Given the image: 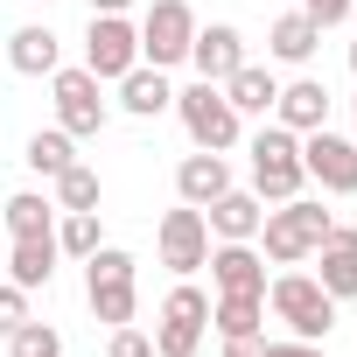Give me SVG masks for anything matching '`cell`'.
I'll return each instance as SVG.
<instances>
[{
  "mask_svg": "<svg viewBox=\"0 0 357 357\" xmlns=\"http://www.w3.org/2000/svg\"><path fill=\"white\" fill-rule=\"evenodd\" d=\"M273 119H280L287 133H315V126H329V84H322V77H294V84H280Z\"/></svg>",
  "mask_w": 357,
  "mask_h": 357,
  "instance_id": "15",
  "label": "cell"
},
{
  "mask_svg": "<svg viewBox=\"0 0 357 357\" xmlns=\"http://www.w3.org/2000/svg\"><path fill=\"white\" fill-rule=\"evenodd\" d=\"M190 63H197V77H204V84H225V77L245 63V36H238L231 22H211V29H197Z\"/></svg>",
  "mask_w": 357,
  "mask_h": 357,
  "instance_id": "14",
  "label": "cell"
},
{
  "mask_svg": "<svg viewBox=\"0 0 357 357\" xmlns=\"http://www.w3.org/2000/svg\"><path fill=\"white\" fill-rule=\"evenodd\" d=\"M50 91H56V126H63L70 140H91V133H105V119H112V98H105V84H98L84 63H56V70H50Z\"/></svg>",
  "mask_w": 357,
  "mask_h": 357,
  "instance_id": "6",
  "label": "cell"
},
{
  "mask_svg": "<svg viewBox=\"0 0 357 357\" xmlns=\"http://www.w3.org/2000/svg\"><path fill=\"white\" fill-rule=\"evenodd\" d=\"M0 218H8V238H43V231H56V197L15 190L8 204H0Z\"/></svg>",
  "mask_w": 357,
  "mask_h": 357,
  "instance_id": "23",
  "label": "cell"
},
{
  "mask_svg": "<svg viewBox=\"0 0 357 357\" xmlns=\"http://www.w3.org/2000/svg\"><path fill=\"white\" fill-rule=\"evenodd\" d=\"M175 112H183V133L204 147V154H231L238 147V133H245V119H238V105L225 98V84H190V91H175Z\"/></svg>",
  "mask_w": 357,
  "mask_h": 357,
  "instance_id": "5",
  "label": "cell"
},
{
  "mask_svg": "<svg viewBox=\"0 0 357 357\" xmlns=\"http://www.w3.org/2000/svg\"><path fill=\"white\" fill-rule=\"evenodd\" d=\"M190 43H197V8L190 0H154L140 15V63L175 70V63H190Z\"/></svg>",
  "mask_w": 357,
  "mask_h": 357,
  "instance_id": "8",
  "label": "cell"
},
{
  "mask_svg": "<svg viewBox=\"0 0 357 357\" xmlns=\"http://www.w3.org/2000/svg\"><path fill=\"white\" fill-rule=\"evenodd\" d=\"M56 211H98V168L70 161V168L56 175Z\"/></svg>",
  "mask_w": 357,
  "mask_h": 357,
  "instance_id": "27",
  "label": "cell"
},
{
  "mask_svg": "<svg viewBox=\"0 0 357 357\" xmlns=\"http://www.w3.org/2000/svg\"><path fill=\"white\" fill-rule=\"evenodd\" d=\"M204 266H211V287L218 294H266V252L252 238H218Z\"/></svg>",
  "mask_w": 357,
  "mask_h": 357,
  "instance_id": "12",
  "label": "cell"
},
{
  "mask_svg": "<svg viewBox=\"0 0 357 357\" xmlns=\"http://www.w3.org/2000/svg\"><path fill=\"white\" fill-rule=\"evenodd\" d=\"M133 63H140V22H126V15H91V29H84V70H91L98 84H119Z\"/></svg>",
  "mask_w": 357,
  "mask_h": 357,
  "instance_id": "9",
  "label": "cell"
},
{
  "mask_svg": "<svg viewBox=\"0 0 357 357\" xmlns=\"http://www.w3.org/2000/svg\"><path fill=\"white\" fill-rule=\"evenodd\" d=\"M8 357H63V329H50V322H22L15 336H8Z\"/></svg>",
  "mask_w": 357,
  "mask_h": 357,
  "instance_id": "28",
  "label": "cell"
},
{
  "mask_svg": "<svg viewBox=\"0 0 357 357\" xmlns=\"http://www.w3.org/2000/svg\"><path fill=\"white\" fill-rule=\"evenodd\" d=\"M266 308H273V322L287 329V336H301V343H329V329H336V294L315 280V273H301V266H287V273H273L266 280Z\"/></svg>",
  "mask_w": 357,
  "mask_h": 357,
  "instance_id": "1",
  "label": "cell"
},
{
  "mask_svg": "<svg viewBox=\"0 0 357 357\" xmlns=\"http://www.w3.org/2000/svg\"><path fill=\"white\" fill-rule=\"evenodd\" d=\"M175 105V84L154 70V63H133L126 77H119V112H133V119H161Z\"/></svg>",
  "mask_w": 357,
  "mask_h": 357,
  "instance_id": "18",
  "label": "cell"
},
{
  "mask_svg": "<svg viewBox=\"0 0 357 357\" xmlns=\"http://www.w3.org/2000/svg\"><path fill=\"white\" fill-rule=\"evenodd\" d=\"M154 252H161V266L168 273H204V259H211V225H204V211L197 204H175L161 225H154Z\"/></svg>",
  "mask_w": 357,
  "mask_h": 357,
  "instance_id": "10",
  "label": "cell"
},
{
  "mask_svg": "<svg viewBox=\"0 0 357 357\" xmlns=\"http://www.w3.org/2000/svg\"><path fill=\"white\" fill-rule=\"evenodd\" d=\"M336 218L322 211V204H308V197H287V204H273L266 211V225H259V252L273 259V266H301L315 245H322V231H329Z\"/></svg>",
  "mask_w": 357,
  "mask_h": 357,
  "instance_id": "3",
  "label": "cell"
},
{
  "mask_svg": "<svg viewBox=\"0 0 357 357\" xmlns=\"http://www.w3.org/2000/svg\"><path fill=\"white\" fill-rule=\"evenodd\" d=\"M133 0H91V15H126Z\"/></svg>",
  "mask_w": 357,
  "mask_h": 357,
  "instance_id": "34",
  "label": "cell"
},
{
  "mask_svg": "<svg viewBox=\"0 0 357 357\" xmlns=\"http://www.w3.org/2000/svg\"><path fill=\"white\" fill-rule=\"evenodd\" d=\"M22 322H29V287L8 280V287H0V336H15Z\"/></svg>",
  "mask_w": 357,
  "mask_h": 357,
  "instance_id": "30",
  "label": "cell"
},
{
  "mask_svg": "<svg viewBox=\"0 0 357 357\" xmlns=\"http://www.w3.org/2000/svg\"><path fill=\"white\" fill-rule=\"evenodd\" d=\"M350 8H357V0H301V15H308L315 29H336V22H343Z\"/></svg>",
  "mask_w": 357,
  "mask_h": 357,
  "instance_id": "31",
  "label": "cell"
},
{
  "mask_svg": "<svg viewBox=\"0 0 357 357\" xmlns=\"http://www.w3.org/2000/svg\"><path fill=\"white\" fill-rule=\"evenodd\" d=\"M350 140H357V98H350Z\"/></svg>",
  "mask_w": 357,
  "mask_h": 357,
  "instance_id": "35",
  "label": "cell"
},
{
  "mask_svg": "<svg viewBox=\"0 0 357 357\" xmlns=\"http://www.w3.org/2000/svg\"><path fill=\"white\" fill-rule=\"evenodd\" d=\"M245 154H252V197H259V204L301 197V183H308V168H301V133H287L280 119H266Z\"/></svg>",
  "mask_w": 357,
  "mask_h": 357,
  "instance_id": "2",
  "label": "cell"
},
{
  "mask_svg": "<svg viewBox=\"0 0 357 357\" xmlns=\"http://www.w3.org/2000/svg\"><path fill=\"white\" fill-rule=\"evenodd\" d=\"M36 175H50V183H56V175L77 161V140L63 133V126H43V133H29V154H22Z\"/></svg>",
  "mask_w": 357,
  "mask_h": 357,
  "instance_id": "25",
  "label": "cell"
},
{
  "mask_svg": "<svg viewBox=\"0 0 357 357\" xmlns=\"http://www.w3.org/2000/svg\"><path fill=\"white\" fill-rule=\"evenodd\" d=\"M266 357H329L322 343H301V336H280V343H266Z\"/></svg>",
  "mask_w": 357,
  "mask_h": 357,
  "instance_id": "32",
  "label": "cell"
},
{
  "mask_svg": "<svg viewBox=\"0 0 357 357\" xmlns=\"http://www.w3.org/2000/svg\"><path fill=\"white\" fill-rule=\"evenodd\" d=\"M308 259H315V280H322L336 301H357V225H329Z\"/></svg>",
  "mask_w": 357,
  "mask_h": 357,
  "instance_id": "13",
  "label": "cell"
},
{
  "mask_svg": "<svg viewBox=\"0 0 357 357\" xmlns=\"http://www.w3.org/2000/svg\"><path fill=\"white\" fill-rule=\"evenodd\" d=\"M211 336V294L197 280H183L168 301H161V322H154V357H197Z\"/></svg>",
  "mask_w": 357,
  "mask_h": 357,
  "instance_id": "7",
  "label": "cell"
},
{
  "mask_svg": "<svg viewBox=\"0 0 357 357\" xmlns=\"http://www.w3.org/2000/svg\"><path fill=\"white\" fill-rule=\"evenodd\" d=\"M56 245H63V259H91V252L105 245L98 211H56Z\"/></svg>",
  "mask_w": 357,
  "mask_h": 357,
  "instance_id": "26",
  "label": "cell"
},
{
  "mask_svg": "<svg viewBox=\"0 0 357 357\" xmlns=\"http://www.w3.org/2000/svg\"><path fill=\"white\" fill-rule=\"evenodd\" d=\"M225 98L238 105V119H266V112H273V98H280V77H273L266 63H252V56H245V63L225 77Z\"/></svg>",
  "mask_w": 357,
  "mask_h": 357,
  "instance_id": "19",
  "label": "cell"
},
{
  "mask_svg": "<svg viewBox=\"0 0 357 357\" xmlns=\"http://www.w3.org/2000/svg\"><path fill=\"white\" fill-rule=\"evenodd\" d=\"M315 50H322V29H315L301 8H294V15H280V22L266 29V56H273V63H308Z\"/></svg>",
  "mask_w": 357,
  "mask_h": 357,
  "instance_id": "22",
  "label": "cell"
},
{
  "mask_svg": "<svg viewBox=\"0 0 357 357\" xmlns=\"http://www.w3.org/2000/svg\"><path fill=\"white\" fill-rule=\"evenodd\" d=\"M350 70H357V43H350Z\"/></svg>",
  "mask_w": 357,
  "mask_h": 357,
  "instance_id": "36",
  "label": "cell"
},
{
  "mask_svg": "<svg viewBox=\"0 0 357 357\" xmlns=\"http://www.w3.org/2000/svg\"><path fill=\"white\" fill-rule=\"evenodd\" d=\"M204 225H211V238H259V225H266V204L252 197V190H225L218 204H204Z\"/></svg>",
  "mask_w": 357,
  "mask_h": 357,
  "instance_id": "17",
  "label": "cell"
},
{
  "mask_svg": "<svg viewBox=\"0 0 357 357\" xmlns=\"http://www.w3.org/2000/svg\"><path fill=\"white\" fill-rule=\"evenodd\" d=\"M225 190H231V161H225V154H204V147L183 154V168H175V197H183V204L204 211V204H218Z\"/></svg>",
  "mask_w": 357,
  "mask_h": 357,
  "instance_id": "16",
  "label": "cell"
},
{
  "mask_svg": "<svg viewBox=\"0 0 357 357\" xmlns=\"http://www.w3.org/2000/svg\"><path fill=\"white\" fill-rule=\"evenodd\" d=\"M105 357H154V336H147V329H133V322H119V329H112V343H105Z\"/></svg>",
  "mask_w": 357,
  "mask_h": 357,
  "instance_id": "29",
  "label": "cell"
},
{
  "mask_svg": "<svg viewBox=\"0 0 357 357\" xmlns=\"http://www.w3.org/2000/svg\"><path fill=\"white\" fill-rule=\"evenodd\" d=\"M56 259H63L56 231H43V238H15V252H8V280L36 294V287H50V280H56Z\"/></svg>",
  "mask_w": 357,
  "mask_h": 357,
  "instance_id": "20",
  "label": "cell"
},
{
  "mask_svg": "<svg viewBox=\"0 0 357 357\" xmlns=\"http://www.w3.org/2000/svg\"><path fill=\"white\" fill-rule=\"evenodd\" d=\"M140 266H133V252H119V245H98L91 259H84V301H91V315L105 322V329H119V322H133V308H140Z\"/></svg>",
  "mask_w": 357,
  "mask_h": 357,
  "instance_id": "4",
  "label": "cell"
},
{
  "mask_svg": "<svg viewBox=\"0 0 357 357\" xmlns=\"http://www.w3.org/2000/svg\"><path fill=\"white\" fill-rule=\"evenodd\" d=\"M301 168H308V183H322L329 197H357V140L350 133H301Z\"/></svg>",
  "mask_w": 357,
  "mask_h": 357,
  "instance_id": "11",
  "label": "cell"
},
{
  "mask_svg": "<svg viewBox=\"0 0 357 357\" xmlns=\"http://www.w3.org/2000/svg\"><path fill=\"white\" fill-rule=\"evenodd\" d=\"M8 63H15L22 77H50V70L63 63V36H56V29H15V36H8Z\"/></svg>",
  "mask_w": 357,
  "mask_h": 357,
  "instance_id": "21",
  "label": "cell"
},
{
  "mask_svg": "<svg viewBox=\"0 0 357 357\" xmlns=\"http://www.w3.org/2000/svg\"><path fill=\"white\" fill-rule=\"evenodd\" d=\"M211 329L218 336H259L266 329V294H218L211 301Z\"/></svg>",
  "mask_w": 357,
  "mask_h": 357,
  "instance_id": "24",
  "label": "cell"
},
{
  "mask_svg": "<svg viewBox=\"0 0 357 357\" xmlns=\"http://www.w3.org/2000/svg\"><path fill=\"white\" fill-rule=\"evenodd\" d=\"M225 357H266V336H225Z\"/></svg>",
  "mask_w": 357,
  "mask_h": 357,
  "instance_id": "33",
  "label": "cell"
}]
</instances>
